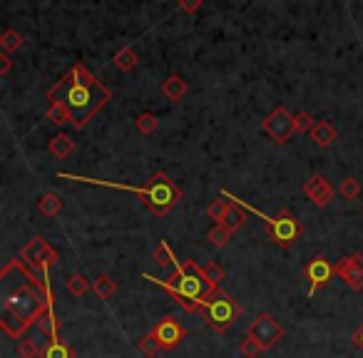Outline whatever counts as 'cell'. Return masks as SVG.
<instances>
[{"mask_svg": "<svg viewBox=\"0 0 363 358\" xmlns=\"http://www.w3.org/2000/svg\"><path fill=\"white\" fill-rule=\"evenodd\" d=\"M294 124H296V132H311L314 130V124H316V120L309 115V112H296L294 115Z\"/></svg>", "mask_w": 363, "mask_h": 358, "instance_id": "cell-35", "label": "cell"}, {"mask_svg": "<svg viewBox=\"0 0 363 358\" xmlns=\"http://www.w3.org/2000/svg\"><path fill=\"white\" fill-rule=\"evenodd\" d=\"M47 122L55 124V127H63V124H72V115L67 110V104L63 100H50V107H47Z\"/></svg>", "mask_w": 363, "mask_h": 358, "instance_id": "cell-16", "label": "cell"}, {"mask_svg": "<svg viewBox=\"0 0 363 358\" xmlns=\"http://www.w3.org/2000/svg\"><path fill=\"white\" fill-rule=\"evenodd\" d=\"M304 194L309 197L318 209H324V207H329L331 199H333V187H331L329 179H326L324 175H314L311 179L304 184Z\"/></svg>", "mask_w": 363, "mask_h": 358, "instance_id": "cell-13", "label": "cell"}, {"mask_svg": "<svg viewBox=\"0 0 363 358\" xmlns=\"http://www.w3.org/2000/svg\"><path fill=\"white\" fill-rule=\"evenodd\" d=\"M261 130L272 137L274 142H279V144L289 142V139H292V135L296 132L294 115L286 110V107H276V110H274L269 118H264V122H261Z\"/></svg>", "mask_w": 363, "mask_h": 358, "instance_id": "cell-9", "label": "cell"}, {"mask_svg": "<svg viewBox=\"0 0 363 358\" xmlns=\"http://www.w3.org/2000/svg\"><path fill=\"white\" fill-rule=\"evenodd\" d=\"M152 333H155L157 341L162 344L164 351H172V348H177V346L182 344V339L187 336L184 326H182L179 321L175 319V316H164V319L157 321L155 328H152Z\"/></svg>", "mask_w": 363, "mask_h": 358, "instance_id": "cell-11", "label": "cell"}, {"mask_svg": "<svg viewBox=\"0 0 363 358\" xmlns=\"http://www.w3.org/2000/svg\"><path fill=\"white\" fill-rule=\"evenodd\" d=\"M239 351H241V356H244V358H259V353L266 351V348H264V346H261L256 339L247 336V339H244V341L239 344Z\"/></svg>", "mask_w": 363, "mask_h": 358, "instance_id": "cell-33", "label": "cell"}, {"mask_svg": "<svg viewBox=\"0 0 363 358\" xmlns=\"http://www.w3.org/2000/svg\"><path fill=\"white\" fill-rule=\"evenodd\" d=\"M135 127L140 135H152V132L160 127V118L157 115H152V112H142L140 118L135 120Z\"/></svg>", "mask_w": 363, "mask_h": 358, "instance_id": "cell-28", "label": "cell"}, {"mask_svg": "<svg viewBox=\"0 0 363 358\" xmlns=\"http://www.w3.org/2000/svg\"><path fill=\"white\" fill-rule=\"evenodd\" d=\"M187 90H189V85L182 75H169L162 82V95L167 100H172V102H179V100L187 95Z\"/></svg>", "mask_w": 363, "mask_h": 358, "instance_id": "cell-15", "label": "cell"}, {"mask_svg": "<svg viewBox=\"0 0 363 358\" xmlns=\"http://www.w3.org/2000/svg\"><path fill=\"white\" fill-rule=\"evenodd\" d=\"M38 209H40V214H45V216H58L60 212H63V199H60L55 192H47V194H43L38 199Z\"/></svg>", "mask_w": 363, "mask_h": 358, "instance_id": "cell-20", "label": "cell"}, {"mask_svg": "<svg viewBox=\"0 0 363 358\" xmlns=\"http://www.w3.org/2000/svg\"><path fill=\"white\" fill-rule=\"evenodd\" d=\"M207 239H209V244H212V247L221 249V247H227V244H229V239H232V232H229L227 227H221V224H214V227L207 232Z\"/></svg>", "mask_w": 363, "mask_h": 358, "instance_id": "cell-26", "label": "cell"}, {"mask_svg": "<svg viewBox=\"0 0 363 358\" xmlns=\"http://www.w3.org/2000/svg\"><path fill=\"white\" fill-rule=\"evenodd\" d=\"M35 326L40 328V333H45L47 339H58V319H55V311H52V306L47 309L43 316H40Z\"/></svg>", "mask_w": 363, "mask_h": 358, "instance_id": "cell-22", "label": "cell"}, {"mask_svg": "<svg viewBox=\"0 0 363 358\" xmlns=\"http://www.w3.org/2000/svg\"><path fill=\"white\" fill-rule=\"evenodd\" d=\"M353 344H356L358 348H361V351H363V324L358 326V328H356V333H353Z\"/></svg>", "mask_w": 363, "mask_h": 358, "instance_id": "cell-38", "label": "cell"}, {"mask_svg": "<svg viewBox=\"0 0 363 358\" xmlns=\"http://www.w3.org/2000/svg\"><path fill=\"white\" fill-rule=\"evenodd\" d=\"M204 273H207V279L212 281V287H219L221 281L227 279V271L221 267L219 261H209L207 267H204Z\"/></svg>", "mask_w": 363, "mask_h": 358, "instance_id": "cell-32", "label": "cell"}, {"mask_svg": "<svg viewBox=\"0 0 363 358\" xmlns=\"http://www.w3.org/2000/svg\"><path fill=\"white\" fill-rule=\"evenodd\" d=\"M58 179H75V182L82 184H95V187H110V189H122V192H132L142 199L144 207L152 212L155 216H164L169 209L175 207L177 202L182 199V189L177 187L167 175L162 172H155L152 179H149L144 187H132V184H120V182H107V179H92V177H78V175H60Z\"/></svg>", "mask_w": 363, "mask_h": 358, "instance_id": "cell-2", "label": "cell"}, {"mask_svg": "<svg viewBox=\"0 0 363 358\" xmlns=\"http://www.w3.org/2000/svg\"><path fill=\"white\" fill-rule=\"evenodd\" d=\"M227 209H229V204L224 202V199H214V202L207 207V216H209V219H214V222L219 224L221 219H224V214H227Z\"/></svg>", "mask_w": 363, "mask_h": 358, "instance_id": "cell-34", "label": "cell"}, {"mask_svg": "<svg viewBox=\"0 0 363 358\" xmlns=\"http://www.w3.org/2000/svg\"><path fill=\"white\" fill-rule=\"evenodd\" d=\"M142 279L152 281L157 287H162L175 299V304H179L189 313L199 311L201 301L207 299L214 289H219V287H212V281L207 279L204 269L197 267L192 259L184 267H175V276L172 279H157L152 273H142Z\"/></svg>", "mask_w": 363, "mask_h": 358, "instance_id": "cell-4", "label": "cell"}, {"mask_svg": "<svg viewBox=\"0 0 363 358\" xmlns=\"http://www.w3.org/2000/svg\"><path fill=\"white\" fill-rule=\"evenodd\" d=\"M336 273L353 289V291H361L363 289V256L351 254V256H346V259H341L336 264Z\"/></svg>", "mask_w": 363, "mask_h": 358, "instance_id": "cell-12", "label": "cell"}, {"mask_svg": "<svg viewBox=\"0 0 363 358\" xmlns=\"http://www.w3.org/2000/svg\"><path fill=\"white\" fill-rule=\"evenodd\" d=\"M333 276H336V264H331L326 256H314L304 267V279L309 281V296H314L318 289H324Z\"/></svg>", "mask_w": 363, "mask_h": 358, "instance_id": "cell-10", "label": "cell"}, {"mask_svg": "<svg viewBox=\"0 0 363 358\" xmlns=\"http://www.w3.org/2000/svg\"><path fill=\"white\" fill-rule=\"evenodd\" d=\"M20 45H23V35L15 33L13 27H8L6 33H3V38H0V47H3V52H13V50H20Z\"/></svg>", "mask_w": 363, "mask_h": 358, "instance_id": "cell-29", "label": "cell"}, {"mask_svg": "<svg viewBox=\"0 0 363 358\" xmlns=\"http://www.w3.org/2000/svg\"><path fill=\"white\" fill-rule=\"evenodd\" d=\"M221 194L227 197V199H232L234 204H239L241 209H247V212L259 214V219H264V222H266V234L272 236V241L276 244V247H281V249L294 247L298 236L304 234V227H301L296 216L292 214V209H281L276 216H269V214H264V212H259V209L249 207V204L244 202V199H239V197H232L229 192H221Z\"/></svg>", "mask_w": 363, "mask_h": 358, "instance_id": "cell-5", "label": "cell"}, {"mask_svg": "<svg viewBox=\"0 0 363 358\" xmlns=\"http://www.w3.org/2000/svg\"><path fill=\"white\" fill-rule=\"evenodd\" d=\"M152 259H155L160 267H179V261L175 259V254H172V249H169L167 241H160V244H157Z\"/></svg>", "mask_w": 363, "mask_h": 358, "instance_id": "cell-24", "label": "cell"}, {"mask_svg": "<svg viewBox=\"0 0 363 358\" xmlns=\"http://www.w3.org/2000/svg\"><path fill=\"white\" fill-rule=\"evenodd\" d=\"M15 356L18 358H38V356H43V348H40L35 341L23 339L18 344V348H15Z\"/></svg>", "mask_w": 363, "mask_h": 358, "instance_id": "cell-31", "label": "cell"}, {"mask_svg": "<svg viewBox=\"0 0 363 358\" xmlns=\"http://www.w3.org/2000/svg\"><path fill=\"white\" fill-rule=\"evenodd\" d=\"M43 358H72V348L60 339H50L43 348Z\"/></svg>", "mask_w": 363, "mask_h": 358, "instance_id": "cell-21", "label": "cell"}, {"mask_svg": "<svg viewBox=\"0 0 363 358\" xmlns=\"http://www.w3.org/2000/svg\"><path fill=\"white\" fill-rule=\"evenodd\" d=\"M52 306V299H45L40 291H35L30 284H20L8 293L3 301V319L0 328L10 336L20 339V333H25L30 326L38 324V319L47 309Z\"/></svg>", "mask_w": 363, "mask_h": 358, "instance_id": "cell-3", "label": "cell"}, {"mask_svg": "<svg viewBox=\"0 0 363 358\" xmlns=\"http://www.w3.org/2000/svg\"><path fill=\"white\" fill-rule=\"evenodd\" d=\"M90 289H92V281L87 276H82V273H72L70 279H67V291L72 296H85Z\"/></svg>", "mask_w": 363, "mask_h": 358, "instance_id": "cell-25", "label": "cell"}, {"mask_svg": "<svg viewBox=\"0 0 363 358\" xmlns=\"http://www.w3.org/2000/svg\"><path fill=\"white\" fill-rule=\"evenodd\" d=\"M137 63H140V58H137V52L132 50V47H122V50H117L115 58H112V65H115L117 70H122V72H132L137 67Z\"/></svg>", "mask_w": 363, "mask_h": 358, "instance_id": "cell-19", "label": "cell"}, {"mask_svg": "<svg viewBox=\"0 0 363 358\" xmlns=\"http://www.w3.org/2000/svg\"><path fill=\"white\" fill-rule=\"evenodd\" d=\"M244 222H247V209H241L239 204H229V209H227V214H224V219H221V227H227L229 232H239L241 227H244Z\"/></svg>", "mask_w": 363, "mask_h": 358, "instance_id": "cell-18", "label": "cell"}, {"mask_svg": "<svg viewBox=\"0 0 363 358\" xmlns=\"http://www.w3.org/2000/svg\"><path fill=\"white\" fill-rule=\"evenodd\" d=\"M157 358H162V356H157Z\"/></svg>", "mask_w": 363, "mask_h": 358, "instance_id": "cell-39", "label": "cell"}, {"mask_svg": "<svg viewBox=\"0 0 363 358\" xmlns=\"http://www.w3.org/2000/svg\"><path fill=\"white\" fill-rule=\"evenodd\" d=\"M338 194L344 197V199H349V202L358 199V194H361V184H358V179L346 177L344 182H341V187H338Z\"/></svg>", "mask_w": 363, "mask_h": 358, "instance_id": "cell-30", "label": "cell"}, {"mask_svg": "<svg viewBox=\"0 0 363 358\" xmlns=\"http://www.w3.org/2000/svg\"><path fill=\"white\" fill-rule=\"evenodd\" d=\"M20 259L25 261V264H30L33 269H38V271H45V273L50 271V267L58 264L55 249H52L43 236H33V239L28 241L25 247H23V251H20Z\"/></svg>", "mask_w": 363, "mask_h": 358, "instance_id": "cell-7", "label": "cell"}, {"mask_svg": "<svg viewBox=\"0 0 363 358\" xmlns=\"http://www.w3.org/2000/svg\"><path fill=\"white\" fill-rule=\"evenodd\" d=\"M199 311L204 313L207 324L212 326L214 331L221 333V331H227L229 326L236 321V316L241 313V306L232 299V293L221 291V289H214L207 299L201 301Z\"/></svg>", "mask_w": 363, "mask_h": 358, "instance_id": "cell-6", "label": "cell"}, {"mask_svg": "<svg viewBox=\"0 0 363 358\" xmlns=\"http://www.w3.org/2000/svg\"><path fill=\"white\" fill-rule=\"evenodd\" d=\"M92 291L98 293V299H110V296H115L117 284L110 279V276H104V273H100L98 279L92 281Z\"/></svg>", "mask_w": 363, "mask_h": 358, "instance_id": "cell-23", "label": "cell"}, {"mask_svg": "<svg viewBox=\"0 0 363 358\" xmlns=\"http://www.w3.org/2000/svg\"><path fill=\"white\" fill-rule=\"evenodd\" d=\"M309 135H311V142L316 144V147L326 150V147H331V142L336 139V127H333L331 122H326V120H318Z\"/></svg>", "mask_w": 363, "mask_h": 358, "instance_id": "cell-14", "label": "cell"}, {"mask_svg": "<svg viewBox=\"0 0 363 358\" xmlns=\"http://www.w3.org/2000/svg\"><path fill=\"white\" fill-rule=\"evenodd\" d=\"M179 8L184 13H197L201 8V0H179Z\"/></svg>", "mask_w": 363, "mask_h": 358, "instance_id": "cell-36", "label": "cell"}, {"mask_svg": "<svg viewBox=\"0 0 363 358\" xmlns=\"http://www.w3.org/2000/svg\"><path fill=\"white\" fill-rule=\"evenodd\" d=\"M137 348H140V351H142L144 356H149V358H157V356H160V351H164L162 344L157 341V336H155L152 331H149L147 336H142V339H140Z\"/></svg>", "mask_w": 363, "mask_h": 358, "instance_id": "cell-27", "label": "cell"}, {"mask_svg": "<svg viewBox=\"0 0 363 358\" xmlns=\"http://www.w3.org/2000/svg\"><path fill=\"white\" fill-rule=\"evenodd\" d=\"M10 67H13V63H10V58H8L6 52L0 55V75H8L10 72Z\"/></svg>", "mask_w": 363, "mask_h": 358, "instance_id": "cell-37", "label": "cell"}, {"mask_svg": "<svg viewBox=\"0 0 363 358\" xmlns=\"http://www.w3.org/2000/svg\"><path fill=\"white\" fill-rule=\"evenodd\" d=\"M72 150H75V142H72V137L67 135H55L50 137V142H47V152H50L52 157H58V159H65V157L72 155Z\"/></svg>", "mask_w": 363, "mask_h": 358, "instance_id": "cell-17", "label": "cell"}, {"mask_svg": "<svg viewBox=\"0 0 363 358\" xmlns=\"http://www.w3.org/2000/svg\"><path fill=\"white\" fill-rule=\"evenodd\" d=\"M247 336L259 341L264 348H272L279 339H284V326L279 324V319H274L269 311H261L256 319L249 324Z\"/></svg>", "mask_w": 363, "mask_h": 358, "instance_id": "cell-8", "label": "cell"}, {"mask_svg": "<svg viewBox=\"0 0 363 358\" xmlns=\"http://www.w3.org/2000/svg\"><path fill=\"white\" fill-rule=\"evenodd\" d=\"M47 100H63L72 115V127L80 130L90 122L95 112H100L112 100V92L92 75L82 63H75L60 82L47 90Z\"/></svg>", "mask_w": 363, "mask_h": 358, "instance_id": "cell-1", "label": "cell"}]
</instances>
